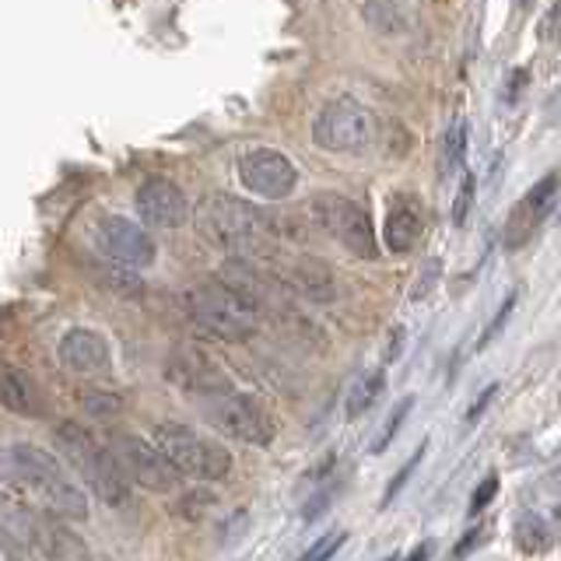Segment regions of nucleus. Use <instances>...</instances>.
Masks as SVG:
<instances>
[{"instance_id":"0eeeda50","label":"nucleus","mask_w":561,"mask_h":561,"mask_svg":"<svg viewBox=\"0 0 561 561\" xmlns=\"http://www.w3.org/2000/svg\"><path fill=\"white\" fill-rule=\"evenodd\" d=\"M379 123L355 99H337L323 105L312 119V140L333 154H362L376 145Z\"/></svg>"},{"instance_id":"cd10ccee","label":"nucleus","mask_w":561,"mask_h":561,"mask_svg":"<svg viewBox=\"0 0 561 561\" xmlns=\"http://www.w3.org/2000/svg\"><path fill=\"white\" fill-rule=\"evenodd\" d=\"M484 534H488V530H470V534H467V540H463V543H456V548H453V558L470 554V548H478V543H484V540H488Z\"/></svg>"},{"instance_id":"9d476101","label":"nucleus","mask_w":561,"mask_h":561,"mask_svg":"<svg viewBox=\"0 0 561 561\" xmlns=\"http://www.w3.org/2000/svg\"><path fill=\"white\" fill-rule=\"evenodd\" d=\"M239 180L245 190L263 201H285L298 186V169L285 151L253 148L239 158Z\"/></svg>"},{"instance_id":"c85d7f7f","label":"nucleus","mask_w":561,"mask_h":561,"mask_svg":"<svg viewBox=\"0 0 561 561\" xmlns=\"http://www.w3.org/2000/svg\"><path fill=\"white\" fill-rule=\"evenodd\" d=\"M495 393H499V386H488V390H484V393L478 397V403H473V408L467 411V421H470V425H473V421L481 417V411L488 408V403H491V397H495Z\"/></svg>"},{"instance_id":"39448f33","label":"nucleus","mask_w":561,"mask_h":561,"mask_svg":"<svg viewBox=\"0 0 561 561\" xmlns=\"http://www.w3.org/2000/svg\"><path fill=\"white\" fill-rule=\"evenodd\" d=\"M154 443L175 463V470H180L183 478L225 481L228 473H232V453L221 443H215V438H207L186 425H172V421L169 425H158Z\"/></svg>"},{"instance_id":"c756f323","label":"nucleus","mask_w":561,"mask_h":561,"mask_svg":"<svg viewBox=\"0 0 561 561\" xmlns=\"http://www.w3.org/2000/svg\"><path fill=\"white\" fill-rule=\"evenodd\" d=\"M432 551H435V548H432V543L425 540V543H417V548H414L408 558H403V561H428V558H432Z\"/></svg>"},{"instance_id":"6e6552de","label":"nucleus","mask_w":561,"mask_h":561,"mask_svg":"<svg viewBox=\"0 0 561 561\" xmlns=\"http://www.w3.org/2000/svg\"><path fill=\"white\" fill-rule=\"evenodd\" d=\"M207 417L218 432L239 438L245 446H271L274 443V421L260 400L250 393H236V390H218L207 393Z\"/></svg>"},{"instance_id":"4468645a","label":"nucleus","mask_w":561,"mask_h":561,"mask_svg":"<svg viewBox=\"0 0 561 561\" xmlns=\"http://www.w3.org/2000/svg\"><path fill=\"white\" fill-rule=\"evenodd\" d=\"M57 358L67 373L95 376V373H102V368H110V344H105V337L99 330L70 327L57 344Z\"/></svg>"},{"instance_id":"f8f14e48","label":"nucleus","mask_w":561,"mask_h":561,"mask_svg":"<svg viewBox=\"0 0 561 561\" xmlns=\"http://www.w3.org/2000/svg\"><path fill=\"white\" fill-rule=\"evenodd\" d=\"M558 180H561L558 172H548L540 183H534L530 190L523 193L513 210H508V221H505V250H523V245L540 232V225H543V218H548V210L554 204Z\"/></svg>"},{"instance_id":"20e7f679","label":"nucleus","mask_w":561,"mask_h":561,"mask_svg":"<svg viewBox=\"0 0 561 561\" xmlns=\"http://www.w3.org/2000/svg\"><path fill=\"white\" fill-rule=\"evenodd\" d=\"M183 309L193 327L215 341H250L256 333V306L228 280H204L183 295Z\"/></svg>"},{"instance_id":"a211bd4d","label":"nucleus","mask_w":561,"mask_h":561,"mask_svg":"<svg viewBox=\"0 0 561 561\" xmlns=\"http://www.w3.org/2000/svg\"><path fill=\"white\" fill-rule=\"evenodd\" d=\"M382 390H386V373H382V368H376V373H365L347 390V397H344V417L355 421L365 411H373L376 403H379V397H382Z\"/></svg>"},{"instance_id":"b1692460","label":"nucleus","mask_w":561,"mask_h":561,"mask_svg":"<svg viewBox=\"0 0 561 561\" xmlns=\"http://www.w3.org/2000/svg\"><path fill=\"white\" fill-rule=\"evenodd\" d=\"M537 39L540 43H561V0H558V4H551V11L540 18Z\"/></svg>"},{"instance_id":"aec40b11","label":"nucleus","mask_w":561,"mask_h":561,"mask_svg":"<svg viewBox=\"0 0 561 561\" xmlns=\"http://www.w3.org/2000/svg\"><path fill=\"white\" fill-rule=\"evenodd\" d=\"M411 408H414V397H403L397 408L390 411V417H386V425H382V432H379V438L373 443V453H386V446L393 443V435L400 432V425L408 421V414H411Z\"/></svg>"},{"instance_id":"412c9836","label":"nucleus","mask_w":561,"mask_h":561,"mask_svg":"<svg viewBox=\"0 0 561 561\" xmlns=\"http://www.w3.org/2000/svg\"><path fill=\"white\" fill-rule=\"evenodd\" d=\"M347 540V530H330V534H323V537H316V543L312 548L298 558V561H330L333 554L341 551V543Z\"/></svg>"},{"instance_id":"2eb2a0df","label":"nucleus","mask_w":561,"mask_h":561,"mask_svg":"<svg viewBox=\"0 0 561 561\" xmlns=\"http://www.w3.org/2000/svg\"><path fill=\"white\" fill-rule=\"evenodd\" d=\"M425 236V204L414 193H393L386 210V245L393 253H411Z\"/></svg>"},{"instance_id":"4be33fe9","label":"nucleus","mask_w":561,"mask_h":561,"mask_svg":"<svg viewBox=\"0 0 561 561\" xmlns=\"http://www.w3.org/2000/svg\"><path fill=\"white\" fill-rule=\"evenodd\" d=\"M425 449H428V443H421V446L411 453V460L393 473V481H390V488H386V495H382V505H390V502L397 499V491H400L403 484H408V478L417 470V463H421V456H425Z\"/></svg>"},{"instance_id":"1a4fd4ad","label":"nucleus","mask_w":561,"mask_h":561,"mask_svg":"<svg viewBox=\"0 0 561 561\" xmlns=\"http://www.w3.org/2000/svg\"><path fill=\"white\" fill-rule=\"evenodd\" d=\"M113 453H116L123 473H127V478L134 484H140L145 491H158V495H165V491L180 488L183 473L175 470V463L162 449H158V443H148V438L123 432V435L113 438Z\"/></svg>"},{"instance_id":"a878e982","label":"nucleus","mask_w":561,"mask_h":561,"mask_svg":"<svg viewBox=\"0 0 561 561\" xmlns=\"http://www.w3.org/2000/svg\"><path fill=\"white\" fill-rule=\"evenodd\" d=\"M473 204V175H463V186H460V197L453 201V225H463L467 221V210Z\"/></svg>"},{"instance_id":"f03ea898","label":"nucleus","mask_w":561,"mask_h":561,"mask_svg":"<svg viewBox=\"0 0 561 561\" xmlns=\"http://www.w3.org/2000/svg\"><path fill=\"white\" fill-rule=\"evenodd\" d=\"M197 232L221 253L232 256H260L271 245H277V232L271 215H263L260 207L245 204L239 197H215L201 201L197 207Z\"/></svg>"},{"instance_id":"f3484780","label":"nucleus","mask_w":561,"mask_h":561,"mask_svg":"<svg viewBox=\"0 0 561 561\" xmlns=\"http://www.w3.org/2000/svg\"><path fill=\"white\" fill-rule=\"evenodd\" d=\"M0 403L14 414H39V397H35V386L25 373H18L14 365L0 362Z\"/></svg>"},{"instance_id":"ddd939ff","label":"nucleus","mask_w":561,"mask_h":561,"mask_svg":"<svg viewBox=\"0 0 561 561\" xmlns=\"http://www.w3.org/2000/svg\"><path fill=\"white\" fill-rule=\"evenodd\" d=\"M137 215L145 225H154V228H180L190 221V201L186 193L175 186L165 175H151L137 186Z\"/></svg>"},{"instance_id":"f257e3e1","label":"nucleus","mask_w":561,"mask_h":561,"mask_svg":"<svg viewBox=\"0 0 561 561\" xmlns=\"http://www.w3.org/2000/svg\"><path fill=\"white\" fill-rule=\"evenodd\" d=\"M0 481L11 484L22 495L43 502L49 513L64 519H84L88 516V495L84 488L70 478L64 463L53 453L32 446V443H8L0 446Z\"/></svg>"},{"instance_id":"5701e85b","label":"nucleus","mask_w":561,"mask_h":561,"mask_svg":"<svg viewBox=\"0 0 561 561\" xmlns=\"http://www.w3.org/2000/svg\"><path fill=\"white\" fill-rule=\"evenodd\" d=\"M495 491H499V473H488V478L473 488V495H470V516H481L484 508L491 505V499H495Z\"/></svg>"},{"instance_id":"7ed1b4c3","label":"nucleus","mask_w":561,"mask_h":561,"mask_svg":"<svg viewBox=\"0 0 561 561\" xmlns=\"http://www.w3.org/2000/svg\"><path fill=\"white\" fill-rule=\"evenodd\" d=\"M53 443H57L70 470H75L105 505H127L130 478L123 473L116 453L105 449L84 425H78V421H64V425H57V432H53Z\"/></svg>"},{"instance_id":"6ab92c4d","label":"nucleus","mask_w":561,"mask_h":561,"mask_svg":"<svg viewBox=\"0 0 561 561\" xmlns=\"http://www.w3.org/2000/svg\"><path fill=\"white\" fill-rule=\"evenodd\" d=\"M443 162H446V172L463 169V162H467V123L463 119H456L453 127H449V134H446Z\"/></svg>"},{"instance_id":"423d86ee","label":"nucleus","mask_w":561,"mask_h":561,"mask_svg":"<svg viewBox=\"0 0 561 561\" xmlns=\"http://www.w3.org/2000/svg\"><path fill=\"white\" fill-rule=\"evenodd\" d=\"M309 215L333 242L344 245L351 256H358V260L379 256L373 218H368V210L358 201L341 197V193H316L309 201Z\"/></svg>"},{"instance_id":"bb28decb","label":"nucleus","mask_w":561,"mask_h":561,"mask_svg":"<svg viewBox=\"0 0 561 561\" xmlns=\"http://www.w3.org/2000/svg\"><path fill=\"white\" fill-rule=\"evenodd\" d=\"M516 309V295H508L505 298V302H502V309H499V316H495V320H491V327L481 333V341H478V347H484V344H491V341H495L499 337V330L505 327V320H508V312H513Z\"/></svg>"},{"instance_id":"393cba45","label":"nucleus","mask_w":561,"mask_h":561,"mask_svg":"<svg viewBox=\"0 0 561 561\" xmlns=\"http://www.w3.org/2000/svg\"><path fill=\"white\" fill-rule=\"evenodd\" d=\"M81 403H84V408L92 411V414H99V417L119 411V397H116V393H99V390H95V393H84Z\"/></svg>"},{"instance_id":"9b49d317","label":"nucleus","mask_w":561,"mask_h":561,"mask_svg":"<svg viewBox=\"0 0 561 561\" xmlns=\"http://www.w3.org/2000/svg\"><path fill=\"white\" fill-rule=\"evenodd\" d=\"M95 245L105 253V260L123 263V267H148L154 260V239L130 218L105 215L95 225Z\"/></svg>"},{"instance_id":"dca6fc26","label":"nucleus","mask_w":561,"mask_h":561,"mask_svg":"<svg viewBox=\"0 0 561 561\" xmlns=\"http://www.w3.org/2000/svg\"><path fill=\"white\" fill-rule=\"evenodd\" d=\"M285 280L298 291V295H306L309 302H333V295H337V285H333V274L323 260H316V256H302V260H291L288 263V271H285Z\"/></svg>"},{"instance_id":"2f4dec72","label":"nucleus","mask_w":561,"mask_h":561,"mask_svg":"<svg viewBox=\"0 0 561 561\" xmlns=\"http://www.w3.org/2000/svg\"><path fill=\"white\" fill-rule=\"evenodd\" d=\"M519 4H523V8H526V4H530V0H519Z\"/></svg>"},{"instance_id":"7c9ffc66","label":"nucleus","mask_w":561,"mask_h":561,"mask_svg":"<svg viewBox=\"0 0 561 561\" xmlns=\"http://www.w3.org/2000/svg\"><path fill=\"white\" fill-rule=\"evenodd\" d=\"M386 561H400V558H397V554H390V558H386Z\"/></svg>"}]
</instances>
